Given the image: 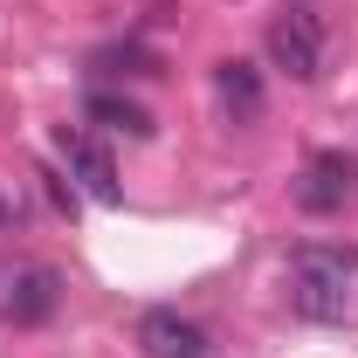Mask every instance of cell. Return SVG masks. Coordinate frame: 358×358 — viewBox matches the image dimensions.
<instances>
[{"mask_svg": "<svg viewBox=\"0 0 358 358\" xmlns=\"http://www.w3.org/2000/svg\"><path fill=\"white\" fill-rule=\"evenodd\" d=\"M352 186H358V166L345 152H317L310 166H303V179H296V207L303 214H338L352 200Z\"/></svg>", "mask_w": 358, "mask_h": 358, "instance_id": "277c9868", "label": "cell"}, {"mask_svg": "<svg viewBox=\"0 0 358 358\" xmlns=\"http://www.w3.org/2000/svg\"><path fill=\"white\" fill-rule=\"evenodd\" d=\"M138 352L145 358H207V331L193 324V317H179V310H145L138 317Z\"/></svg>", "mask_w": 358, "mask_h": 358, "instance_id": "8992f818", "label": "cell"}, {"mask_svg": "<svg viewBox=\"0 0 358 358\" xmlns=\"http://www.w3.org/2000/svg\"><path fill=\"white\" fill-rule=\"evenodd\" d=\"M83 117H90V124H103V131H124V138H152V131H159L152 110L131 103V96H117V90H90V96H83Z\"/></svg>", "mask_w": 358, "mask_h": 358, "instance_id": "52a82bcc", "label": "cell"}, {"mask_svg": "<svg viewBox=\"0 0 358 358\" xmlns=\"http://www.w3.org/2000/svg\"><path fill=\"white\" fill-rule=\"evenodd\" d=\"M289 310L303 324H345L352 317V262L331 248H303L289 262Z\"/></svg>", "mask_w": 358, "mask_h": 358, "instance_id": "6da1fadb", "label": "cell"}, {"mask_svg": "<svg viewBox=\"0 0 358 358\" xmlns=\"http://www.w3.org/2000/svg\"><path fill=\"white\" fill-rule=\"evenodd\" d=\"M214 90H221L234 124H255L262 117V76H255V62H221L214 69Z\"/></svg>", "mask_w": 358, "mask_h": 358, "instance_id": "ba28073f", "label": "cell"}, {"mask_svg": "<svg viewBox=\"0 0 358 358\" xmlns=\"http://www.w3.org/2000/svg\"><path fill=\"white\" fill-rule=\"evenodd\" d=\"M268 62L282 76H296V83H317V69H324V21L303 14V7H289L282 21H268Z\"/></svg>", "mask_w": 358, "mask_h": 358, "instance_id": "3957f363", "label": "cell"}, {"mask_svg": "<svg viewBox=\"0 0 358 358\" xmlns=\"http://www.w3.org/2000/svg\"><path fill=\"white\" fill-rule=\"evenodd\" d=\"M62 303V268L48 262H7L0 268V324L28 331V324H48Z\"/></svg>", "mask_w": 358, "mask_h": 358, "instance_id": "7a4b0ae2", "label": "cell"}, {"mask_svg": "<svg viewBox=\"0 0 358 358\" xmlns=\"http://www.w3.org/2000/svg\"><path fill=\"white\" fill-rule=\"evenodd\" d=\"M55 145H62L69 173L83 179V193L96 200V207H117V200H124V186H117V166H110V152H103V145H96L90 131H69V124H62V138H55Z\"/></svg>", "mask_w": 358, "mask_h": 358, "instance_id": "5b68a950", "label": "cell"}]
</instances>
